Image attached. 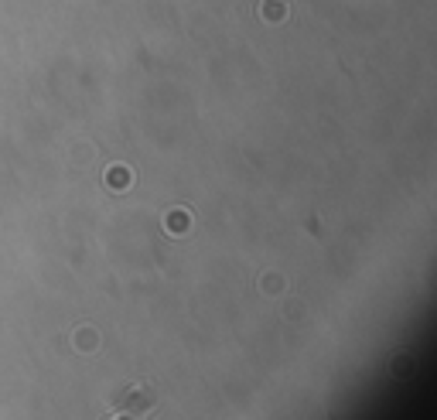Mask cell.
<instances>
[{
    "label": "cell",
    "mask_w": 437,
    "mask_h": 420,
    "mask_svg": "<svg viewBox=\"0 0 437 420\" xmlns=\"http://www.w3.org/2000/svg\"><path fill=\"white\" fill-rule=\"evenodd\" d=\"M113 420H137V417H130V414H123V417H113Z\"/></svg>",
    "instance_id": "3"
},
{
    "label": "cell",
    "mask_w": 437,
    "mask_h": 420,
    "mask_svg": "<svg viewBox=\"0 0 437 420\" xmlns=\"http://www.w3.org/2000/svg\"><path fill=\"white\" fill-rule=\"evenodd\" d=\"M266 14H270V21H280V14H284V11H280V7H266Z\"/></svg>",
    "instance_id": "2"
},
{
    "label": "cell",
    "mask_w": 437,
    "mask_h": 420,
    "mask_svg": "<svg viewBox=\"0 0 437 420\" xmlns=\"http://www.w3.org/2000/svg\"><path fill=\"white\" fill-rule=\"evenodd\" d=\"M113 410L116 414H130V417H144V414L154 410V393L144 382H140V386H130V390H123L113 400Z\"/></svg>",
    "instance_id": "1"
}]
</instances>
